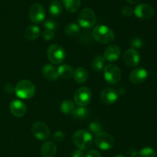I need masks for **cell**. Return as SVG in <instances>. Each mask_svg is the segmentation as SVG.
<instances>
[{"label":"cell","instance_id":"6da1fadb","mask_svg":"<svg viewBox=\"0 0 157 157\" xmlns=\"http://www.w3.org/2000/svg\"><path fill=\"white\" fill-rule=\"evenodd\" d=\"M93 38L101 44H109L115 38L114 32L105 25H98L92 31Z\"/></svg>","mask_w":157,"mask_h":157},{"label":"cell","instance_id":"7a4b0ae2","mask_svg":"<svg viewBox=\"0 0 157 157\" xmlns=\"http://www.w3.org/2000/svg\"><path fill=\"white\" fill-rule=\"evenodd\" d=\"M72 141L78 149L84 151L90 149L93 144L91 134L85 129H78L74 132L72 135Z\"/></svg>","mask_w":157,"mask_h":157},{"label":"cell","instance_id":"3957f363","mask_svg":"<svg viewBox=\"0 0 157 157\" xmlns=\"http://www.w3.org/2000/svg\"><path fill=\"white\" fill-rule=\"evenodd\" d=\"M35 86L29 80L23 79L18 82L15 86V95L20 99H29L32 98L35 94Z\"/></svg>","mask_w":157,"mask_h":157},{"label":"cell","instance_id":"277c9868","mask_svg":"<svg viewBox=\"0 0 157 157\" xmlns=\"http://www.w3.org/2000/svg\"><path fill=\"white\" fill-rule=\"evenodd\" d=\"M47 56L49 61L55 65L61 64L66 57V52L63 46L59 44H53L47 50Z\"/></svg>","mask_w":157,"mask_h":157},{"label":"cell","instance_id":"5b68a950","mask_svg":"<svg viewBox=\"0 0 157 157\" xmlns=\"http://www.w3.org/2000/svg\"><path fill=\"white\" fill-rule=\"evenodd\" d=\"M78 25L84 29L91 28L96 22V15L94 12L90 8L82 9L78 15Z\"/></svg>","mask_w":157,"mask_h":157},{"label":"cell","instance_id":"8992f818","mask_svg":"<svg viewBox=\"0 0 157 157\" xmlns=\"http://www.w3.org/2000/svg\"><path fill=\"white\" fill-rule=\"evenodd\" d=\"M94 142L96 146L102 150H109L114 146L115 140L110 134L105 132H98L95 135Z\"/></svg>","mask_w":157,"mask_h":157},{"label":"cell","instance_id":"52a82bcc","mask_svg":"<svg viewBox=\"0 0 157 157\" xmlns=\"http://www.w3.org/2000/svg\"><path fill=\"white\" fill-rule=\"evenodd\" d=\"M121 70L117 65L108 64L104 68V76L110 84H116L121 78Z\"/></svg>","mask_w":157,"mask_h":157},{"label":"cell","instance_id":"ba28073f","mask_svg":"<svg viewBox=\"0 0 157 157\" xmlns=\"http://www.w3.org/2000/svg\"><path fill=\"white\" fill-rule=\"evenodd\" d=\"M92 98L91 91L86 86L80 87L75 91L74 99L78 106H86L90 103Z\"/></svg>","mask_w":157,"mask_h":157},{"label":"cell","instance_id":"9c48e42d","mask_svg":"<svg viewBox=\"0 0 157 157\" xmlns=\"http://www.w3.org/2000/svg\"><path fill=\"white\" fill-rule=\"evenodd\" d=\"M45 10L41 4L35 3L29 9V18L35 24H40L42 22L45 18Z\"/></svg>","mask_w":157,"mask_h":157},{"label":"cell","instance_id":"30bf717a","mask_svg":"<svg viewBox=\"0 0 157 157\" xmlns=\"http://www.w3.org/2000/svg\"><path fill=\"white\" fill-rule=\"evenodd\" d=\"M32 133L37 139L44 141L48 138L50 130L48 126L43 122H35L32 126Z\"/></svg>","mask_w":157,"mask_h":157},{"label":"cell","instance_id":"8fae6325","mask_svg":"<svg viewBox=\"0 0 157 157\" xmlns=\"http://www.w3.org/2000/svg\"><path fill=\"white\" fill-rule=\"evenodd\" d=\"M123 60L129 67H136L140 62V55L136 49L130 48L125 51L123 55Z\"/></svg>","mask_w":157,"mask_h":157},{"label":"cell","instance_id":"7c38bea8","mask_svg":"<svg viewBox=\"0 0 157 157\" xmlns=\"http://www.w3.org/2000/svg\"><path fill=\"white\" fill-rule=\"evenodd\" d=\"M135 15L142 20H149L154 15V9L150 5L142 3L135 8L133 10Z\"/></svg>","mask_w":157,"mask_h":157},{"label":"cell","instance_id":"4fadbf2b","mask_svg":"<svg viewBox=\"0 0 157 157\" xmlns=\"http://www.w3.org/2000/svg\"><path fill=\"white\" fill-rule=\"evenodd\" d=\"M147 76H148V72L147 69L143 67H138L131 71L129 75V78L133 84L138 85L146 81Z\"/></svg>","mask_w":157,"mask_h":157},{"label":"cell","instance_id":"5bb4252c","mask_svg":"<svg viewBox=\"0 0 157 157\" xmlns=\"http://www.w3.org/2000/svg\"><path fill=\"white\" fill-rule=\"evenodd\" d=\"M9 109L11 113L15 117L24 116L27 112V107L25 104L18 99L12 100L9 105Z\"/></svg>","mask_w":157,"mask_h":157},{"label":"cell","instance_id":"9a60e30c","mask_svg":"<svg viewBox=\"0 0 157 157\" xmlns=\"http://www.w3.org/2000/svg\"><path fill=\"white\" fill-rule=\"evenodd\" d=\"M101 99L107 105H112L118 99V93L112 88H106L101 92Z\"/></svg>","mask_w":157,"mask_h":157},{"label":"cell","instance_id":"2e32d148","mask_svg":"<svg viewBox=\"0 0 157 157\" xmlns=\"http://www.w3.org/2000/svg\"><path fill=\"white\" fill-rule=\"evenodd\" d=\"M104 58L107 61L113 62L117 61L121 56V49L117 45H109L104 51Z\"/></svg>","mask_w":157,"mask_h":157},{"label":"cell","instance_id":"e0dca14e","mask_svg":"<svg viewBox=\"0 0 157 157\" xmlns=\"http://www.w3.org/2000/svg\"><path fill=\"white\" fill-rule=\"evenodd\" d=\"M57 152V146L54 141H46L41 148V153L43 157H53Z\"/></svg>","mask_w":157,"mask_h":157},{"label":"cell","instance_id":"ac0fdd59","mask_svg":"<svg viewBox=\"0 0 157 157\" xmlns=\"http://www.w3.org/2000/svg\"><path fill=\"white\" fill-rule=\"evenodd\" d=\"M43 76L49 81H55L58 79V69L52 64H46L42 69Z\"/></svg>","mask_w":157,"mask_h":157},{"label":"cell","instance_id":"d6986e66","mask_svg":"<svg viewBox=\"0 0 157 157\" xmlns=\"http://www.w3.org/2000/svg\"><path fill=\"white\" fill-rule=\"evenodd\" d=\"M73 77L77 83L82 84L87 81V78H88V72L84 67L80 66L74 71Z\"/></svg>","mask_w":157,"mask_h":157},{"label":"cell","instance_id":"ffe728a7","mask_svg":"<svg viewBox=\"0 0 157 157\" xmlns=\"http://www.w3.org/2000/svg\"><path fill=\"white\" fill-rule=\"evenodd\" d=\"M71 115L75 119H87L89 116V110L85 106H78L74 109L73 112L71 113Z\"/></svg>","mask_w":157,"mask_h":157},{"label":"cell","instance_id":"44dd1931","mask_svg":"<svg viewBox=\"0 0 157 157\" xmlns=\"http://www.w3.org/2000/svg\"><path fill=\"white\" fill-rule=\"evenodd\" d=\"M41 31L37 26H29L25 29L24 32V36L28 40H35L39 37Z\"/></svg>","mask_w":157,"mask_h":157},{"label":"cell","instance_id":"7402d4cb","mask_svg":"<svg viewBox=\"0 0 157 157\" xmlns=\"http://www.w3.org/2000/svg\"><path fill=\"white\" fill-rule=\"evenodd\" d=\"M57 69H58V76L64 78V79H69L73 76L74 70L71 66H69V65H61L60 66H58Z\"/></svg>","mask_w":157,"mask_h":157},{"label":"cell","instance_id":"603a6c76","mask_svg":"<svg viewBox=\"0 0 157 157\" xmlns=\"http://www.w3.org/2000/svg\"><path fill=\"white\" fill-rule=\"evenodd\" d=\"M61 3L69 12H76L81 6V0H61Z\"/></svg>","mask_w":157,"mask_h":157},{"label":"cell","instance_id":"cb8c5ba5","mask_svg":"<svg viewBox=\"0 0 157 157\" xmlns=\"http://www.w3.org/2000/svg\"><path fill=\"white\" fill-rule=\"evenodd\" d=\"M62 4L58 0H54L49 6V13L52 16L58 17L62 13Z\"/></svg>","mask_w":157,"mask_h":157},{"label":"cell","instance_id":"d4e9b609","mask_svg":"<svg viewBox=\"0 0 157 157\" xmlns=\"http://www.w3.org/2000/svg\"><path fill=\"white\" fill-rule=\"evenodd\" d=\"M105 58L104 55H98L94 58L92 62V69L94 71L97 72H100L104 68V64H105Z\"/></svg>","mask_w":157,"mask_h":157},{"label":"cell","instance_id":"484cf974","mask_svg":"<svg viewBox=\"0 0 157 157\" xmlns=\"http://www.w3.org/2000/svg\"><path fill=\"white\" fill-rule=\"evenodd\" d=\"M61 111L64 114H70L73 112L74 109H75V105L72 100L66 99L61 103L60 106Z\"/></svg>","mask_w":157,"mask_h":157},{"label":"cell","instance_id":"4316f807","mask_svg":"<svg viewBox=\"0 0 157 157\" xmlns=\"http://www.w3.org/2000/svg\"><path fill=\"white\" fill-rule=\"evenodd\" d=\"M80 32L79 25L75 22H71L65 28V33L69 37H75Z\"/></svg>","mask_w":157,"mask_h":157},{"label":"cell","instance_id":"83f0119b","mask_svg":"<svg viewBox=\"0 0 157 157\" xmlns=\"http://www.w3.org/2000/svg\"><path fill=\"white\" fill-rule=\"evenodd\" d=\"M140 157H157L156 151L151 147H144L140 151Z\"/></svg>","mask_w":157,"mask_h":157},{"label":"cell","instance_id":"f1b7e54d","mask_svg":"<svg viewBox=\"0 0 157 157\" xmlns=\"http://www.w3.org/2000/svg\"><path fill=\"white\" fill-rule=\"evenodd\" d=\"M89 129L93 133H98L101 132L102 130V126L100 123L98 122H92L90 125H89Z\"/></svg>","mask_w":157,"mask_h":157},{"label":"cell","instance_id":"f546056e","mask_svg":"<svg viewBox=\"0 0 157 157\" xmlns=\"http://www.w3.org/2000/svg\"><path fill=\"white\" fill-rule=\"evenodd\" d=\"M44 28L47 29H51V30L55 31L58 28V24L53 19H48L45 21L44 23Z\"/></svg>","mask_w":157,"mask_h":157},{"label":"cell","instance_id":"4dcf8cb0","mask_svg":"<svg viewBox=\"0 0 157 157\" xmlns=\"http://www.w3.org/2000/svg\"><path fill=\"white\" fill-rule=\"evenodd\" d=\"M42 36L45 40H52V38H55V32L54 30L44 29V30L42 32Z\"/></svg>","mask_w":157,"mask_h":157},{"label":"cell","instance_id":"1f68e13d","mask_svg":"<svg viewBox=\"0 0 157 157\" xmlns=\"http://www.w3.org/2000/svg\"><path fill=\"white\" fill-rule=\"evenodd\" d=\"M64 139V133L62 131H56L52 135V139L55 142H62Z\"/></svg>","mask_w":157,"mask_h":157},{"label":"cell","instance_id":"d6a6232c","mask_svg":"<svg viewBox=\"0 0 157 157\" xmlns=\"http://www.w3.org/2000/svg\"><path fill=\"white\" fill-rule=\"evenodd\" d=\"M121 13L125 17H130L133 15V9H132L130 6H124L121 9Z\"/></svg>","mask_w":157,"mask_h":157},{"label":"cell","instance_id":"836d02e7","mask_svg":"<svg viewBox=\"0 0 157 157\" xmlns=\"http://www.w3.org/2000/svg\"><path fill=\"white\" fill-rule=\"evenodd\" d=\"M131 46L133 49H134V48H137V49H139V48H141L143 46V41L140 38H134V39L132 41Z\"/></svg>","mask_w":157,"mask_h":157},{"label":"cell","instance_id":"e575fe53","mask_svg":"<svg viewBox=\"0 0 157 157\" xmlns=\"http://www.w3.org/2000/svg\"><path fill=\"white\" fill-rule=\"evenodd\" d=\"M84 157H101V153L95 149H90L85 154Z\"/></svg>","mask_w":157,"mask_h":157},{"label":"cell","instance_id":"d590c367","mask_svg":"<svg viewBox=\"0 0 157 157\" xmlns=\"http://www.w3.org/2000/svg\"><path fill=\"white\" fill-rule=\"evenodd\" d=\"M4 91L6 92V93L12 94V93H13V92H15V87L12 86V84L8 83V84L5 85Z\"/></svg>","mask_w":157,"mask_h":157},{"label":"cell","instance_id":"8d00e7d4","mask_svg":"<svg viewBox=\"0 0 157 157\" xmlns=\"http://www.w3.org/2000/svg\"><path fill=\"white\" fill-rule=\"evenodd\" d=\"M85 154H84V150L82 149H78L74 151L71 154V157H84Z\"/></svg>","mask_w":157,"mask_h":157},{"label":"cell","instance_id":"74e56055","mask_svg":"<svg viewBox=\"0 0 157 157\" xmlns=\"http://www.w3.org/2000/svg\"><path fill=\"white\" fill-rule=\"evenodd\" d=\"M127 153H128V155H130V157H136V155H137L138 152L136 151V149H134V148H130V149H129V150L127 151Z\"/></svg>","mask_w":157,"mask_h":157},{"label":"cell","instance_id":"f35d334b","mask_svg":"<svg viewBox=\"0 0 157 157\" xmlns=\"http://www.w3.org/2000/svg\"><path fill=\"white\" fill-rule=\"evenodd\" d=\"M127 2L130 3V4H136V3H137L140 0H127Z\"/></svg>","mask_w":157,"mask_h":157},{"label":"cell","instance_id":"ab89813d","mask_svg":"<svg viewBox=\"0 0 157 157\" xmlns=\"http://www.w3.org/2000/svg\"><path fill=\"white\" fill-rule=\"evenodd\" d=\"M114 157H126L125 155H117L116 156H114Z\"/></svg>","mask_w":157,"mask_h":157}]
</instances>
